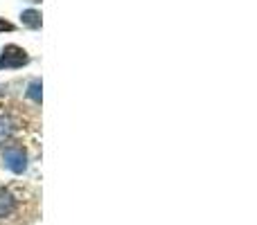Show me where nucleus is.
Masks as SVG:
<instances>
[{
  "label": "nucleus",
  "instance_id": "1",
  "mask_svg": "<svg viewBox=\"0 0 257 225\" xmlns=\"http://www.w3.org/2000/svg\"><path fill=\"white\" fill-rule=\"evenodd\" d=\"M30 63V57L18 45H7L0 54V68H23Z\"/></svg>",
  "mask_w": 257,
  "mask_h": 225
},
{
  "label": "nucleus",
  "instance_id": "2",
  "mask_svg": "<svg viewBox=\"0 0 257 225\" xmlns=\"http://www.w3.org/2000/svg\"><path fill=\"white\" fill-rule=\"evenodd\" d=\"M5 164H7L9 171L14 173H23L27 169V155L21 146H9L5 151Z\"/></svg>",
  "mask_w": 257,
  "mask_h": 225
},
{
  "label": "nucleus",
  "instance_id": "3",
  "mask_svg": "<svg viewBox=\"0 0 257 225\" xmlns=\"http://www.w3.org/2000/svg\"><path fill=\"white\" fill-rule=\"evenodd\" d=\"M14 207H16V203H14V196L9 194V191L0 189V218L7 216V214H12Z\"/></svg>",
  "mask_w": 257,
  "mask_h": 225
},
{
  "label": "nucleus",
  "instance_id": "4",
  "mask_svg": "<svg viewBox=\"0 0 257 225\" xmlns=\"http://www.w3.org/2000/svg\"><path fill=\"white\" fill-rule=\"evenodd\" d=\"M23 25L32 27V30H39L41 27V14L36 12V9H27V12H23Z\"/></svg>",
  "mask_w": 257,
  "mask_h": 225
},
{
  "label": "nucleus",
  "instance_id": "5",
  "mask_svg": "<svg viewBox=\"0 0 257 225\" xmlns=\"http://www.w3.org/2000/svg\"><path fill=\"white\" fill-rule=\"evenodd\" d=\"M27 97L34 99V102H41V81L39 79H34L27 86Z\"/></svg>",
  "mask_w": 257,
  "mask_h": 225
},
{
  "label": "nucleus",
  "instance_id": "6",
  "mask_svg": "<svg viewBox=\"0 0 257 225\" xmlns=\"http://www.w3.org/2000/svg\"><path fill=\"white\" fill-rule=\"evenodd\" d=\"M9 133H12V128H9V122L5 117H0V142L7 140Z\"/></svg>",
  "mask_w": 257,
  "mask_h": 225
},
{
  "label": "nucleus",
  "instance_id": "7",
  "mask_svg": "<svg viewBox=\"0 0 257 225\" xmlns=\"http://www.w3.org/2000/svg\"><path fill=\"white\" fill-rule=\"evenodd\" d=\"M12 30H14L12 23H7L5 18H0V32H12Z\"/></svg>",
  "mask_w": 257,
  "mask_h": 225
}]
</instances>
